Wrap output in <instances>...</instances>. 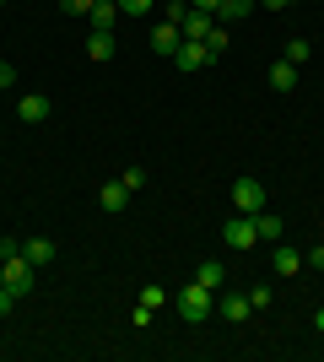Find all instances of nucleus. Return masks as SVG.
Masks as SVG:
<instances>
[{
	"label": "nucleus",
	"instance_id": "1",
	"mask_svg": "<svg viewBox=\"0 0 324 362\" xmlns=\"http://www.w3.org/2000/svg\"><path fill=\"white\" fill-rule=\"evenodd\" d=\"M173 308H179V319H189V325H200L205 314L216 308V292L211 287H200V281H189L179 298H173Z\"/></svg>",
	"mask_w": 324,
	"mask_h": 362
},
{
	"label": "nucleus",
	"instance_id": "2",
	"mask_svg": "<svg viewBox=\"0 0 324 362\" xmlns=\"http://www.w3.org/2000/svg\"><path fill=\"white\" fill-rule=\"evenodd\" d=\"M222 243H227V249H238V255H248V249H254V243H260V227H254V216H232L227 227H222Z\"/></svg>",
	"mask_w": 324,
	"mask_h": 362
},
{
	"label": "nucleus",
	"instance_id": "3",
	"mask_svg": "<svg viewBox=\"0 0 324 362\" xmlns=\"http://www.w3.org/2000/svg\"><path fill=\"white\" fill-rule=\"evenodd\" d=\"M232 206H238L244 216L265 211V184H260V179H248V173H244V179L232 184Z\"/></svg>",
	"mask_w": 324,
	"mask_h": 362
},
{
	"label": "nucleus",
	"instance_id": "4",
	"mask_svg": "<svg viewBox=\"0 0 324 362\" xmlns=\"http://www.w3.org/2000/svg\"><path fill=\"white\" fill-rule=\"evenodd\" d=\"M0 265H6V292H11V298L22 303V298L32 292V265H28L22 255H16V259H0Z\"/></svg>",
	"mask_w": 324,
	"mask_h": 362
},
{
	"label": "nucleus",
	"instance_id": "5",
	"mask_svg": "<svg viewBox=\"0 0 324 362\" xmlns=\"http://www.w3.org/2000/svg\"><path fill=\"white\" fill-rule=\"evenodd\" d=\"M179 44H184L179 22H157V28H152V49L162 54V60H173V54H179Z\"/></svg>",
	"mask_w": 324,
	"mask_h": 362
},
{
	"label": "nucleus",
	"instance_id": "6",
	"mask_svg": "<svg viewBox=\"0 0 324 362\" xmlns=\"http://www.w3.org/2000/svg\"><path fill=\"white\" fill-rule=\"evenodd\" d=\"M216 314L232 319V325H244V319L254 314V303H248V292H222V298H216Z\"/></svg>",
	"mask_w": 324,
	"mask_h": 362
},
{
	"label": "nucleus",
	"instance_id": "7",
	"mask_svg": "<svg viewBox=\"0 0 324 362\" xmlns=\"http://www.w3.org/2000/svg\"><path fill=\"white\" fill-rule=\"evenodd\" d=\"M179 33H184L189 44H205V33H211V11H195V6H184V16H179Z\"/></svg>",
	"mask_w": 324,
	"mask_h": 362
},
{
	"label": "nucleus",
	"instance_id": "8",
	"mask_svg": "<svg viewBox=\"0 0 324 362\" xmlns=\"http://www.w3.org/2000/svg\"><path fill=\"white\" fill-rule=\"evenodd\" d=\"M211 60H216L211 49H205V44H189V38L179 44V54H173V65H179V71H205Z\"/></svg>",
	"mask_w": 324,
	"mask_h": 362
},
{
	"label": "nucleus",
	"instance_id": "9",
	"mask_svg": "<svg viewBox=\"0 0 324 362\" xmlns=\"http://www.w3.org/2000/svg\"><path fill=\"white\" fill-rule=\"evenodd\" d=\"M16 114H22V124H44L49 114H54V103H49L44 92H28V98L16 103Z\"/></svg>",
	"mask_w": 324,
	"mask_h": 362
},
{
	"label": "nucleus",
	"instance_id": "10",
	"mask_svg": "<svg viewBox=\"0 0 324 362\" xmlns=\"http://www.w3.org/2000/svg\"><path fill=\"white\" fill-rule=\"evenodd\" d=\"M87 22H92V28H103V33H114V22H119V0H92Z\"/></svg>",
	"mask_w": 324,
	"mask_h": 362
},
{
	"label": "nucleus",
	"instance_id": "11",
	"mask_svg": "<svg viewBox=\"0 0 324 362\" xmlns=\"http://www.w3.org/2000/svg\"><path fill=\"white\" fill-rule=\"evenodd\" d=\"M195 281H200V287H211V292H222V287H227V265H222V259H200Z\"/></svg>",
	"mask_w": 324,
	"mask_h": 362
},
{
	"label": "nucleus",
	"instance_id": "12",
	"mask_svg": "<svg viewBox=\"0 0 324 362\" xmlns=\"http://www.w3.org/2000/svg\"><path fill=\"white\" fill-rule=\"evenodd\" d=\"M270 271H276V276H297V271H303V255H297V249H287V243H281L276 255H270Z\"/></svg>",
	"mask_w": 324,
	"mask_h": 362
},
{
	"label": "nucleus",
	"instance_id": "13",
	"mask_svg": "<svg viewBox=\"0 0 324 362\" xmlns=\"http://www.w3.org/2000/svg\"><path fill=\"white\" fill-rule=\"evenodd\" d=\"M22 259H28V265H49V259H54V238H28L22 243Z\"/></svg>",
	"mask_w": 324,
	"mask_h": 362
},
{
	"label": "nucleus",
	"instance_id": "14",
	"mask_svg": "<svg viewBox=\"0 0 324 362\" xmlns=\"http://www.w3.org/2000/svg\"><path fill=\"white\" fill-rule=\"evenodd\" d=\"M97 200H103V211H124V206H130V189L114 179V184H103V189H97Z\"/></svg>",
	"mask_w": 324,
	"mask_h": 362
},
{
	"label": "nucleus",
	"instance_id": "15",
	"mask_svg": "<svg viewBox=\"0 0 324 362\" xmlns=\"http://www.w3.org/2000/svg\"><path fill=\"white\" fill-rule=\"evenodd\" d=\"M87 54H92V60H114V33L92 28V33H87Z\"/></svg>",
	"mask_w": 324,
	"mask_h": 362
},
{
	"label": "nucleus",
	"instance_id": "16",
	"mask_svg": "<svg viewBox=\"0 0 324 362\" xmlns=\"http://www.w3.org/2000/svg\"><path fill=\"white\" fill-rule=\"evenodd\" d=\"M270 87H276V92H292L297 87V65L292 60H276V65H270Z\"/></svg>",
	"mask_w": 324,
	"mask_h": 362
},
{
	"label": "nucleus",
	"instance_id": "17",
	"mask_svg": "<svg viewBox=\"0 0 324 362\" xmlns=\"http://www.w3.org/2000/svg\"><path fill=\"white\" fill-rule=\"evenodd\" d=\"M254 227H260V243H281V216L254 211Z\"/></svg>",
	"mask_w": 324,
	"mask_h": 362
},
{
	"label": "nucleus",
	"instance_id": "18",
	"mask_svg": "<svg viewBox=\"0 0 324 362\" xmlns=\"http://www.w3.org/2000/svg\"><path fill=\"white\" fill-rule=\"evenodd\" d=\"M248 6H254V0H222V11H216V16H222V22H244Z\"/></svg>",
	"mask_w": 324,
	"mask_h": 362
},
{
	"label": "nucleus",
	"instance_id": "19",
	"mask_svg": "<svg viewBox=\"0 0 324 362\" xmlns=\"http://www.w3.org/2000/svg\"><path fill=\"white\" fill-rule=\"evenodd\" d=\"M227 44H232V33H227V28H211V33H205V49H211L216 60L227 54Z\"/></svg>",
	"mask_w": 324,
	"mask_h": 362
},
{
	"label": "nucleus",
	"instance_id": "20",
	"mask_svg": "<svg viewBox=\"0 0 324 362\" xmlns=\"http://www.w3.org/2000/svg\"><path fill=\"white\" fill-rule=\"evenodd\" d=\"M119 184H124V189H130V195H136L140 184H146V168H124V173H119Z\"/></svg>",
	"mask_w": 324,
	"mask_h": 362
},
{
	"label": "nucleus",
	"instance_id": "21",
	"mask_svg": "<svg viewBox=\"0 0 324 362\" xmlns=\"http://www.w3.org/2000/svg\"><path fill=\"white\" fill-rule=\"evenodd\" d=\"M140 303L157 314V308H162V303H173V298H162V287H140Z\"/></svg>",
	"mask_w": 324,
	"mask_h": 362
},
{
	"label": "nucleus",
	"instance_id": "22",
	"mask_svg": "<svg viewBox=\"0 0 324 362\" xmlns=\"http://www.w3.org/2000/svg\"><path fill=\"white\" fill-rule=\"evenodd\" d=\"M281 60H292V65H303V60H308V44H303V38H292V44H287V54H281Z\"/></svg>",
	"mask_w": 324,
	"mask_h": 362
},
{
	"label": "nucleus",
	"instance_id": "23",
	"mask_svg": "<svg viewBox=\"0 0 324 362\" xmlns=\"http://www.w3.org/2000/svg\"><path fill=\"white\" fill-rule=\"evenodd\" d=\"M130 325H136V330H146V325H152V308H146V303H136V308H130Z\"/></svg>",
	"mask_w": 324,
	"mask_h": 362
},
{
	"label": "nucleus",
	"instance_id": "24",
	"mask_svg": "<svg viewBox=\"0 0 324 362\" xmlns=\"http://www.w3.org/2000/svg\"><path fill=\"white\" fill-rule=\"evenodd\" d=\"M60 11L65 16H87V11H92V0H60Z\"/></svg>",
	"mask_w": 324,
	"mask_h": 362
},
{
	"label": "nucleus",
	"instance_id": "25",
	"mask_svg": "<svg viewBox=\"0 0 324 362\" xmlns=\"http://www.w3.org/2000/svg\"><path fill=\"white\" fill-rule=\"evenodd\" d=\"M119 11L124 16H146V11H152V0H119Z\"/></svg>",
	"mask_w": 324,
	"mask_h": 362
},
{
	"label": "nucleus",
	"instance_id": "26",
	"mask_svg": "<svg viewBox=\"0 0 324 362\" xmlns=\"http://www.w3.org/2000/svg\"><path fill=\"white\" fill-rule=\"evenodd\" d=\"M11 81H16V65H11V60H0V92L11 87Z\"/></svg>",
	"mask_w": 324,
	"mask_h": 362
},
{
	"label": "nucleus",
	"instance_id": "27",
	"mask_svg": "<svg viewBox=\"0 0 324 362\" xmlns=\"http://www.w3.org/2000/svg\"><path fill=\"white\" fill-rule=\"evenodd\" d=\"M16 255H22V243H16V238H0V259H16Z\"/></svg>",
	"mask_w": 324,
	"mask_h": 362
},
{
	"label": "nucleus",
	"instance_id": "28",
	"mask_svg": "<svg viewBox=\"0 0 324 362\" xmlns=\"http://www.w3.org/2000/svg\"><path fill=\"white\" fill-rule=\"evenodd\" d=\"M11 308H16V298H11V292H6V281H0V319L11 314Z\"/></svg>",
	"mask_w": 324,
	"mask_h": 362
},
{
	"label": "nucleus",
	"instance_id": "29",
	"mask_svg": "<svg viewBox=\"0 0 324 362\" xmlns=\"http://www.w3.org/2000/svg\"><path fill=\"white\" fill-rule=\"evenodd\" d=\"M189 6H195V11H211V16L222 11V0H189Z\"/></svg>",
	"mask_w": 324,
	"mask_h": 362
},
{
	"label": "nucleus",
	"instance_id": "30",
	"mask_svg": "<svg viewBox=\"0 0 324 362\" xmlns=\"http://www.w3.org/2000/svg\"><path fill=\"white\" fill-rule=\"evenodd\" d=\"M303 265H324V243H319V249H308V255H303Z\"/></svg>",
	"mask_w": 324,
	"mask_h": 362
},
{
	"label": "nucleus",
	"instance_id": "31",
	"mask_svg": "<svg viewBox=\"0 0 324 362\" xmlns=\"http://www.w3.org/2000/svg\"><path fill=\"white\" fill-rule=\"evenodd\" d=\"M260 6H270V11H281V6H287V0H260Z\"/></svg>",
	"mask_w": 324,
	"mask_h": 362
},
{
	"label": "nucleus",
	"instance_id": "32",
	"mask_svg": "<svg viewBox=\"0 0 324 362\" xmlns=\"http://www.w3.org/2000/svg\"><path fill=\"white\" fill-rule=\"evenodd\" d=\"M313 325H319V335H324V308H319V314H313Z\"/></svg>",
	"mask_w": 324,
	"mask_h": 362
},
{
	"label": "nucleus",
	"instance_id": "33",
	"mask_svg": "<svg viewBox=\"0 0 324 362\" xmlns=\"http://www.w3.org/2000/svg\"><path fill=\"white\" fill-rule=\"evenodd\" d=\"M168 6H189V0H168Z\"/></svg>",
	"mask_w": 324,
	"mask_h": 362
},
{
	"label": "nucleus",
	"instance_id": "34",
	"mask_svg": "<svg viewBox=\"0 0 324 362\" xmlns=\"http://www.w3.org/2000/svg\"><path fill=\"white\" fill-rule=\"evenodd\" d=\"M0 6H6V0H0Z\"/></svg>",
	"mask_w": 324,
	"mask_h": 362
}]
</instances>
